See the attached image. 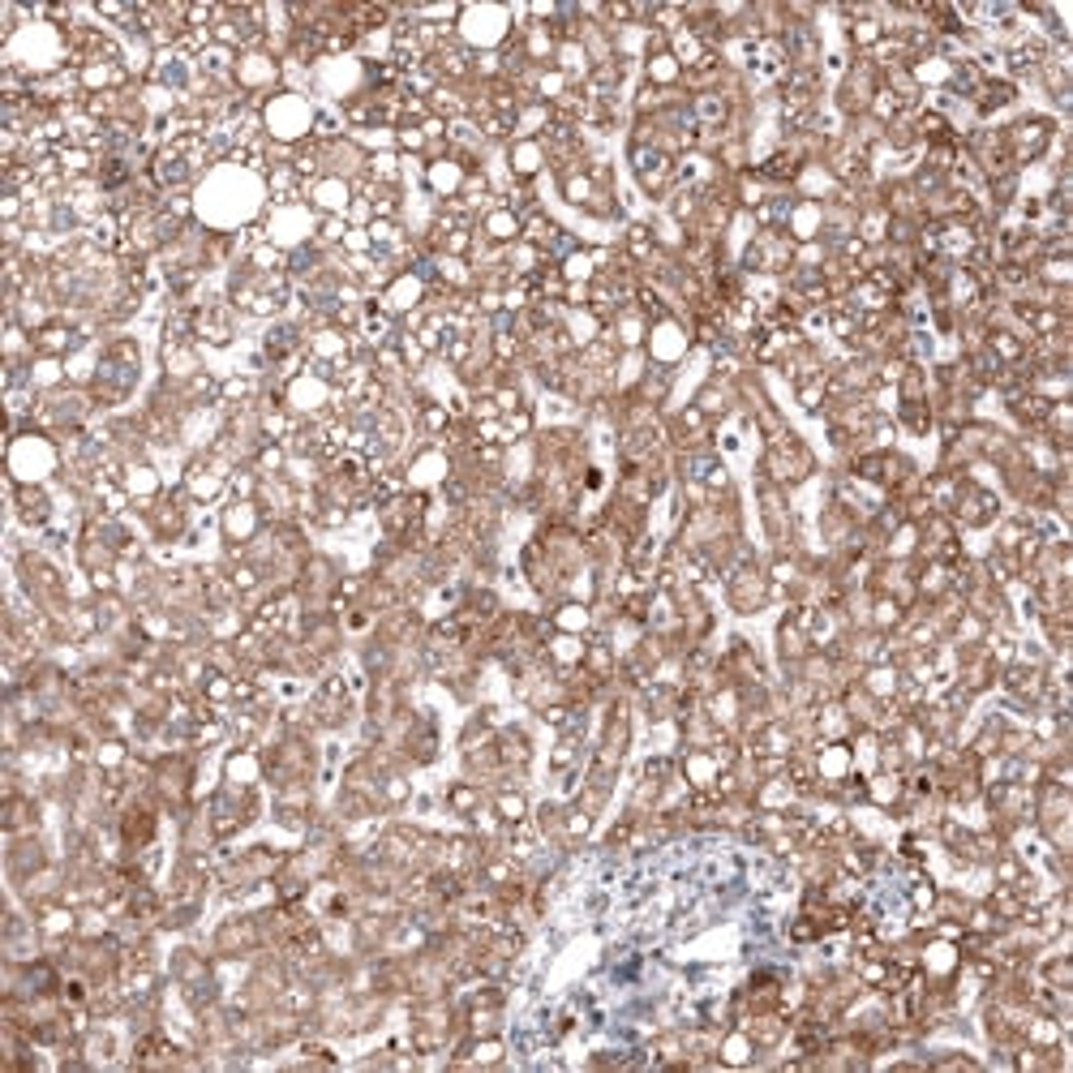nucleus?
I'll use <instances>...</instances> for the list:
<instances>
[{
  "mask_svg": "<svg viewBox=\"0 0 1073 1073\" xmlns=\"http://www.w3.org/2000/svg\"><path fill=\"white\" fill-rule=\"evenodd\" d=\"M1056 134H1061V125L1052 121V116H1043V112H1026L1018 116V121H1009L1001 129V138H1005V151H1009V164L1013 168H1031V164H1043L1052 151V142Z\"/></svg>",
  "mask_w": 1073,
  "mask_h": 1073,
  "instance_id": "f257e3e1",
  "label": "nucleus"
},
{
  "mask_svg": "<svg viewBox=\"0 0 1073 1073\" xmlns=\"http://www.w3.org/2000/svg\"><path fill=\"white\" fill-rule=\"evenodd\" d=\"M769 443H773V447H769V455H764V473H769L773 485H799V481L816 468L812 451H807L790 430L773 434Z\"/></svg>",
  "mask_w": 1073,
  "mask_h": 1073,
  "instance_id": "f03ea898",
  "label": "nucleus"
},
{
  "mask_svg": "<svg viewBox=\"0 0 1073 1073\" xmlns=\"http://www.w3.org/2000/svg\"><path fill=\"white\" fill-rule=\"evenodd\" d=\"M953 516H958L962 528H992L996 520H1001V498H996L988 485H975V481H966L958 485V498H953Z\"/></svg>",
  "mask_w": 1073,
  "mask_h": 1073,
  "instance_id": "7ed1b4c3",
  "label": "nucleus"
},
{
  "mask_svg": "<svg viewBox=\"0 0 1073 1073\" xmlns=\"http://www.w3.org/2000/svg\"><path fill=\"white\" fill-rule=\"evenodd\" d=\"M773 597V584H769V571H760L756 563H743L730 571V584H726V601L739 614H756L769 606Z\"/></svg>",
  "mask_w": 1073,
  "mask_h": 1073,
  "instance_id": "20e7f679",
  "label": "nucleus"
},
{
  "mask_svg": "<svg viewBox=\"0 0 1073 1073\" xmlns=\"http://www.w3.org/2000/svg\"><path fill=\"white\" fill-rule=\"evenodd\" d=\"M262 940H267V932H262L258 919H232L215 932V953L219 958H245V953L258 949Z\"/></svg>",
  "mask_w": 1073,
  "mask_h": 1073,
  "instance_id": "39448f33",
  "label": "nucleus"
},
{
  "mask_svg": "<svg viewBox=\"0 0 1073 1073\" xmlns=\"http://www.w3.org/2000/svg\"><path fill=\"white\" fill-rule=\"evenodd\" d=\"M155 528H159V537H176V533H185V503L181 498H164L155 511Z\"/></svg>",
  "mask_w": 1073,
  "mask_h": 1073,
  "instance_id": "423d86ee",
  "label": "nucleus"
},
{
  "mask_svg": "<svg viewBox=\"0 0 1073 1073\" xmlns=\"http://www.w3.org/2000/svg\"><path fill=\"white\" fill-rule=\"evenodd\" d=\"M254 524H258V507L254 503H237V507L228 511V520H224L232 541H237V537H254Z\"/></svg>",
  "mask_w": 1073,
  "mask_h": 1073,
  "instance_id": "0eeeda50",
  "label": "nucleus"
},
{
  "mask_svg": "<svg viewBox=\"0 0 1073 1073\" xmlns=\"http://www.w3.org/2000/svg\"><path fill=\"white\" fill-rule=\"evenodd\" d=\"M494 812H498V820H524L528 803H524V795H520V790H498V799H494Z\"/></svg>",
  "mask_w": 1073,
  "mask_h": 1073,
  "instance_id": "6e6552de",
  "label": "nucleus"
},
{
  "mask_svg": "<svg viewBox=\"0 0 1073 1073\" xmlns=\"http://www.w3.org/2000/svg\"><path fill=\"white\" fill-rule=\"evenodd\" d=\"M511 164H516L520 176H528V172L541 164V146L537 142H516V146H511Z\"/></svg>",
  "mask_w": 1073,
  "mask_h": 1073,
  "instance_id": "1a4fd4ad",
  "label": "nucleus"
},
{
  "mask_svg": "<svg viewBox=\"0 0 1073 1073\" xmlns=\"http://www.w3.org/2000/svg\"><path fill=\"white\" fill-rule=\"evenodd\" d=\"M649 78L661 82V86H670L674 78H679V61H674V56H653V61H649Z\"/></svg>",
  "mask_w": 1073,
  "mask_h": 1073,
  "instance_id": "9d476101",
  "label": "nucleus"
}]
</instances>
